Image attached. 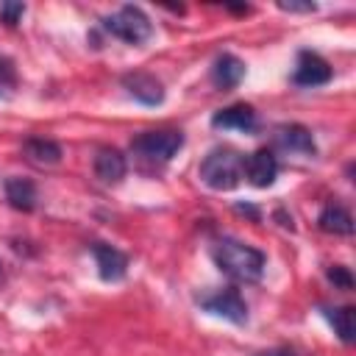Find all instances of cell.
<instances>
[{
  "label": "cell",
  "instance_id": "6da1fadb",
  "mask_svg": "<svg viewBox=\"0 0 356 356\" xmlns=\"http://www.w3.org/2000/svg\"><path fill=\"white\" fill-rule=\"evenodd\" d=\"M211 259L225 275H231L236 281H259L267 267V259L259 248L245 245L231 236H222L211 245Z\"/></svg>",
  "mask_w": 356,
  "mask_h": 356
},
{
  "label": "cell",
  "instance_id": "7a4b0ae2",
  "mask_svg": "<svg viewBox=\"0 0 356 356\" xmlns=\"http://www.w3.org/2000/svg\"><path fill=\"white\" fill-rule=\"evenodd\" d=\"M245 156L234 147H214L200 161V181L214 192H228L242 181Z\"/></svg>",
  "mask_w": 356,
  "mask_h": 356
},
{
  "label": "cell",
  "instance_id": "3957f363",
  "mask_svg": "<svg viewBox=\"0 0 356 356\" xmlns=\"http://www.w3.org/2000/svg\"><path fill=\"white\" fill-rule=\"evenodd\" d=\"M103 28L128 44H142L153 36V22L147 19V14L139 6H122L120 11L108 14L103 19Z\"/></svg>",
  "mask_w": 356,
  "mask_h": 356
},
{
  "label": "cell",
  "instance_id": "277c9868",
  "mask_svg": "<svg viewBox=\"0 0 356 356\" xmlns=\"http://www.w3.org/2000/svg\"><path fill=\"white\" fill-rule=\"evenodd\" d=\"M184 147L181 131H145L131 139V153L150 164H167Z\"/></svg>",
  "mask_w": 356,
  "mask_h": 356
},
{
  "label": "cell",
  "instance_id": "5b68a950",
  "mask_svg": "<svg viewBox=\"0 0 356 356\" xmlns=\"http://www.w3.org/2000/svg\"><path fill=\"white\" fill-rule=\"evenodd\" d=\"M200 306H203L206 312H211V314H217V317L234 323V325L248 323V303H245V298L239 295V289H231V286H228V289H217V292H211V295H203V298H200Z\"/></svg>",
  "mask_w": 356,
  "mask_h": 356
},
{
  "label": "cell",
  "instance_id": "8992f818",
  "mask_svg": "<svg viewBox=\"0 0 356 356\" xmlns=\"http://www.w3.org/2000/svg\"><path fill=\"white\" fill-rule=\"evenodd\" d=\"M331 75H334L331 64L323 56H317L312 50L298 53V64H295V72H292V81L298 86H323V83L331 81Z\"/></svg>",
  "mask_w": 356,
  "mask_h": 356
},
{
  "label": "cell",
  "instance_id": "52a82bcc",
  "mask_svg": "<svg viewBox=\"0 0 356 356\" xmlns=\"http://www.w3.org/2000/svg\"><path fill=\"white\" fill-rule=\"evenodd\" d=\"M242 175H248V181L253 186H259V189L273 186L275 184V175H278V159H275V153L267 150V147H259L256 153L248 156Z\"/></svg>",
  "mask_w": 356,
  "mask_h": 356
},
{
  "label": "cell",
  "instance_id": "ba28073f",
  "mask_svg": "<svg viewBox=\"0 0 356 356\" xmlns=\"http://www.w3.org/2000/svg\"><path fill=\"white\" fill-rule=\"evenodd\" d=\"M92 256H95V264H97V273L103 281H122L125 278L128 256L122 250H117L114 245H106V242H95Z\"/></svg>",
  "mask_w": 356,
  "mask_h": 356
},
{
  "label": "cell",
  "instance_id": "9c48e42d",
  "mask_svg": "<svg viewBox=\"0 0 356 356\" xmlns=\"http://www.w3.org/2000/svg\"><path fill=\"white\" fill-rule=\"evenodd\" d=\"M122 86L128 89L131 97H136L145 106H159L164 100V86L150 72H128V75H122Z\"/></svg>",
  "mask_w": 356,
  "mask_h": 356
},
{
  "label": "cell",
  "instance_id": "30bf717a",
  "mask_svg": "<svg viewBox=\"0 0 356 356\" xmlns=\"http://www.w3.org/2000/svg\"><path fill=\"white\" fill-rule=\"evenodd\" d=\"M275 142H278V147H284L289 153H300V156H314L317 153V145H314L312 131L306 125H298V122L281 125L275 131Z\"/></svg>",
  "mask_w": 356,
  "mask_h": 356
},
{
  "label": "cell",
  "instance_id": "8fae6325",
  "mask_svg": "<svg viewBox=\"0 0 356 356\" xmlns=\"http://www.w3.org/2000/svg\"><path fill=\"white\" fill-rule=\"evenodd\" d=\"M211 125L214 128H234V131H245L250 134L256 128V111L253 106L248 103H234L228 108H220L214 117H211Z\"/></svg>",
  "mask_w": 356,
  "mask_h": 356
},
{
  "label": "cell",
  "instance_id": "7c38bea8",
  "mask_svg": "<svg viewBox=\"0 0 356 356\" xmlns=\"http://www.w3.org/2000/svg\"><path fill=\"white\" fill-rule=\"evenodd\" d=\"M125 156L117 150V147H100L97 156H95V175L103 181V184H120L125 178Z\"/></svg>",
  "mask_w": 356,
  "mask_h": 356
},
{
  "label": "cell",
  "instance_id": "4fadbf2b",
  "mask_svg": "<svg viewBox=\"0 0 356 356\" xmlns=\"http://www.w3.org/2000/svg\"><path fill=\"white\" fill-rule=\"evenodd\" d=\"M245 78V64L236 58V56H231V53H222V56H217L214 58V67H211V83L217 86V89H234L239 81Z\"/></svg>",
  "mask_w": 356,
  "mask_h": 356
},
{
  "label": "cell",
  "instance_id": "5bb4252c",
  "mask_svg": "<svg viewBox=\"0 0 356 356\" xmlns=\"http://www.w3.org/2000/svg\"><path fill=\"white\" fill-rule=\"evenodd\" d=\"M317 225L325 231V234H337V236H350L353 234V217L345 206L339 203H328L320 217H317Z\"/></svg>",
  "mask_w": 356,
  "mask_h": 356
},
{
  "label": "cell",
  "instance_id": "9a60e30c",
  "mask_svg": "<svg viewBox=\"0 0 356 356\" xmlns=\"http://www.w3.org/2000/svg\"><path fill=\"white\" fill-rule=\"evenodd\" d=\"M22 153L28 161L39 164V167H53L61 161V145L53 142V139H42V136H33L22 145Z\"/></svg>",
  "mask_w": 356,
  "mask_h": 356
},
{
  "label": "cell",
  "instance_id": "2e32d148",
  "mask_svg": "<svg viewBox=\"0 0 356 356\" xmlns=\"http://www.w3.org/2000/svg\"><path fill=\"white\" fill-rule=\"evenodd\" d=\"M6 200L17 211H33L36 209V186L28 178H8L6 181Z\"/></svg>",
  "mask_w": 356,
  "mask_h": 356
},
{
  "label": "cell",
  "instance_id": "e0dca14e",
  "mask_svg": "<svg viewBox=\"0 0 356 356\" xmlns=\"http://www.w3.org/2000/svg\"><path fill=\"white\" fill-rule=\"evenodd\" d=\"M323 314H325V320L331 323L334 334H337V337H339L345 345H350V342L356 339V309H353V306L323 309Z\"/></svg>",
  "mask_w": 356,
  "mask_h": 356
},
{
  "label": "cell",
  "instance_id": "ac0fdd59",
  "mask_svg": "<svg viewBox=\"0 0 356 356\" xmlns=\"http://www.w3.org/2000/svg\"><path fill=\"white\" fill-rule=\"evenodd\" d=\"M22 14H25V3H14V0L0 3V22H6L8 28H14L22 19Z\"/></svg>",
  "mask_w": 356,
  "mask_h": 356
},
{
  "label": "cell",
  "instance_id": "d6986e66",
  "mask_svg": "<svg viewBox=\"0 0 356 356\" xmlns=\"http://www.w3.org/2000/svg\"><path fill=\"white\" fill-rule=\"evenodd\" d=\"M328 281H334V284L342 286V289H350V286H353V275H350L348 267H342V264L328 267Z\"/></svg>",
  "mask_w": 356,
  "mask_h": 356
},
{
  "label": "cell",
  "instance_id": "ffe728a7",
  "mask_svg": "<svg viewBox=\"0 0 356 356\" xmlns=\"http://www.w3.org/2000/svg\"><path fill=\"white\" fill-rule=\"evenodd\" d=\"M14 81H17L14 64H11L6 56H0V86H8V83H14Z\"/></svg>",
  "mask_w": 356,
  "mask_h": 356
},
{
  "label": "cell",
  "instance_id": "44dd1931",
  "mask_svg": "<svg viewBox=\"0 0 356 356\" xmlns=\"http://www.w3.org/2000/svg\"><path fill=\"white\" fill-rule=\"evenodd\" d=\"M278 8H281V11H314L317 6H314V3H292V0H289V3H278Z\"/></svg>",
  "mask_w": 356,
  "mask_h": 356
},
{
  "label": "cell",
  "instance_id": "7402d4cb",
  "mask_svg": "<svg viewBox=\"0 0 356 356\" xmlns=\"http://www.w3.org/2000/svg\"><path fill=\"white\" fill-rule=\"evenodd\" d=\"M256 356H292V350L289 348H273V350H261Z\"/></svg>",
  "mask_w": 356,
  "mask_h": 356
}]
</instances>
